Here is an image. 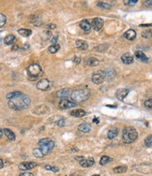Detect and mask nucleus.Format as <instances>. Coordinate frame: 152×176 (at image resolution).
I'll return each instance as SVG.
<instances>
[{
  "label": "nucleus",
  "mask_w": 152,
  "mask_h": 176,
  "mask_svg": "<svg viewBox=\"0 0 152 176\" xmlns=\"http://www.w3.org/2000/svg\"><path fill=\"white\" fill-rule=\"evenodd\" d=\"M7 22V17L2 13H0V28H2Z\"/></svg>",
  "instance_id": "nucleus-33"
},
{
  "label": "nucleus",
  "mask_w": 152,
  "mask_h": 176,
  "mask_svg": "<svg viewBox=\"0 0 152 176\" xmlns=\"http://www.w3.org/2000/svg\"><path fill=\"white\" fill-rule=\"evenodd\" d=\"M79 25H80V28L84 30V31H89V30H90L91 28H92L91 23L86 19L83 20V21L80 22Z\"/></svg>",
  "instance_id": "nucleus-17"
},
{
  "label": "nucleus",
  "mask_w": 152,
  "mask_h": 176,
  "mask_svg": "<svg viewBox=\"0 0 152 176\" xmlns=\"http://www.w3.org/2000/svg\"><path fill=\"white\" fill-rule=\"evenodd\" d=\"M17 41V39L13 34H9V35H7V37L4 38V42L6 45H12L14 44Z\"/></svg>",
  "instance_id": "nucleus-16"
},
{
  "label": "nucleus",
  "mask_w": 152,
  "mask_h": 176,
  "mask_svg": "<svg viewBox=\"0 0 152 176\" xmlns=\"http://www.w3.org/2000/svg\"><path fill=\"white\" fill-rule=\"evenodd\" d=\"M123 36L125 37V38H126V39H127V40L133 41L136 38L137 33L135 30H133V29H130V30H127V31L124 33Z\"/></svg>",
  "instance_id": "nucleus-14"
},
{
  "label": "nucleus",
  "mask_w": 152,
  "mask_h": 176,
  "mask_svg": "<svg viewBox=\"0 0 152 176\" xmlns=\"http://www.w3.org/2000/svg\"><path fill=\"white\" fill-rule=\"evenodd\" d=\"M144 145L147 148H150L152 145V135L147 136L144 140Z\"/></svg>",
  "instance_id": "nucleus-31"
},
{
  "label": "nucleus",
  "mask_w": 152,
  "mask_h": 176,
  "mask_svg": "<svg viewBox=\"0 0 152 176\" xmlns=\"http://www.w3.org/2000/svg\"><path fill=\"white\" fill-rule=\"evenodd\" d=\"M57 39H58V36L56 37H54V39L51 41V42L53 44H56V42H57Z\"/></svg>",
  "instance_id": "nucleus-44"
},
{
  "label": "nucleus",
  "mask_w": 152,
  "mask_h": 176,
  "mask_svg": "<svg viewBox=\"0 0 152 176\" xmlns=\"http://www.w3.org/2000/svg\"><path fill=\"white\" fill-rule=\"evenodd\" d=\"M91 129H92V126L90 124H87V123H83V124H80L78 126V130L83 133H89Z\"/></svg>",
  "instance_id": "nucleus-18"
},
{
  "label": "nucleus",
  "mask_w": 152,
  "mask_h": 176,
  "mask_svg": "<svg viewBox=\"0 0 152 176\" xmlns=\"http://www.w3.org/2000/svg\"><path fill=\"white\" fill-rule=\"evenodd\" d=\"M75 45L76 47L81 51H85L88 48L87 44L83 40H77L75 42Z\"/></svg>",
  "instance_id": "nucleus-19"
},
{
  "label": "nucleus",
  "mask_w": 152,
  "mask_h": 176,
  "mask_svg": "<svg viewBox=\"0 0 152 176\" xmlns=\"http://www.w3.org/2000/svg\"><path fill=\"white\" fill-rule=\"evenodd\" d=\"M144 106L148 109H152V99H149L144 102Z\"/></svg>",
  "instance_id": "nucleus-35"
},
{
  "label": "nucleus",
  "mask_w": 152,
  "mask_h": 176,
  "mask_svg": "<svg viewBox=\"0 0 152 176\" xmlns=\"http://www.w3.org/2000/svg\"><path fill=\"white\" fill-rule=\"evenodd\" d=\"M4 167V162H3V160L1 159H0V169Z\"/></svg>",
  "instance_id": "nucleus-45"
},
{
  "label": "nucleus",
  "mask_w": 152,
  "mask_h": 176,
  "mask_svg": "<svg viewBox=\"0 0 152 176\" xmlns=\"http://www.w3.org/2000/svg\"><path fill=\"white\" fill-rule=\"evenodd\" d=\"M47 28L49 29V30H53V29L56 28V25H54V24L52 23H50L48 24V25H47Z\"/></svg>",
  "instance_id": "nucleus-40"
},
{
  "label": "nucleus",
  "mask_w": 152,
  "mask_h": 176,
  "mask_svg": "<svg viewBox=\"0 0 152 176\" xmlns=\"http://www.w3.org/2000/svg\"><path fill=\"white\" fill-rule=\"evenodd\" d=\"M38 145L44 155H47L54 148V142L50 138H43L39 141Z\"/></svg>",
  "instance_id": "nucleus-4"
},
{
  "label": "nucleus",
  "mask_w": 152,
  "mask_h": 176,
  "mask_svg": "<svg viewBox=\"0 0 152 176\" xmlns=\"http://www.w3.org/2000/svg\"><path fill=\"white\" fill-rule=\"evenodd\" d=\"M51 81L47 79H42L39 80L37 83V88L39 90L42 91H47L51 89Z\"/></svg>",
  "instance_id": "nucleus-7"
},
{
  "label": "nucleus",
  "mask_w": 152,
  "mask_h": 176,
  "mask_svg": "<svg viewBox=\"0 0 152 176\" xmlns=\"http://www.w3.org/2000/svg\"><path fill=\"white\" fill-rule=\"evenodd\" d=\"M18 33L20 35L23 36V37H29L30 35L32 34V30H29V29H20L18 30Z\"/></svg>",
  "instance_id": "nucleus-25"
},
{
  "label": "nucleus",
  "mask_w": 152,
  "mask_h": 176,
  "mask_svg": "<svg viewBox=\"0 0 152 176\" xmlns=\"http://www.w3.org/2000/svg\"><path fill=\"white\" fill-rule=\"evenodd\" d=\"M127 171V168L126 166H118L115 167L113 169V171L115 173H125L126 171Z\"/></svg>",
  "instance_id": "nucleus-26"
},
{
  "label": "nucleus",
  "mask_w": 152,
  "mask_h": 176,
  "mask_svg": "<svg viewBox=\"0 0 152 176\" xmlns=\"http://www.w3.org/2000/svg\"><path fill=\"white\" fill-rule=\"evenodd\" d=\"M92 176H100L99 175H92Z\"/></svg>",
  "instance_id": "nucleus-49"
},
{
  "label": "nucleus",
  "mask_w": 152,
  "mask_h": 176,
  "mask_svg": "<svg viewBox=\"0 0 152 176\" xmlns=\"http://www.w3.org/2000/svg\"><path fill=\"white\" fill-rule=\"evenodd\" d=\"M71 93H72V91L70 89H63L57 92V95L58 98H68V97L71 96Z\"/></svg>",
  "instance_id": "nucleus-13"
},
{
  "label": "nucleus",
  "mask_w": 152,
  "mask_h": 176,
  "mask_svg": "<svg viewBox=\"0 0 152 176\" xmlns=\"http://www.w3.org/2000/svg\"><path fill=\"white\" fill-rule=\"evenodd\" d=\"M80 58H78V57H75L74 58V59H73V61H74V63H75V64H79V63H80Z\"/></svg>",
  "instance_id": "nucleus-42"
},
{
  "label": "nucleus",
  "mask_w": 152,
  "mask_h": 176,
  "mask_svg": "<svg viewBox=\"0 0 152 176\" xmlns=\"http://www.w3.org/2000/svg\"><path fill=\"white\" fill-rule=\"evenodd\" d=\"M118 134V130L116 128H112L109 130L107 133V137L108 138L112 140L114 139Z\"/></svg>",
  "instance_id": "nucleus-21"
},
{
  "label": "nucleus",
  "mask_w": 152,
  "mask_h": 176,
  "mask_svg": "<svg viewBox=\"0 0 152 176\" xmlns=\"http://www.w3.org/2000/svg\"><path fill=\"white\" fill-rule=\"evenodd\" d=\"M151 36H152V34H151Z\"/></svg>",
  "instance_id": "nucleus-51"
},
{
  "label": "nucleus",
  "mask_w": 152,
  "mask_h": 176,
  "mask_svg": "<svg viewBox=\"0 0 152 176\" xmlns=\"http://www.w3.org/2000/svg\"><path fill=\"white\" fill-rule=\"evenodd\" d=\"M86 114V112L84 111L83 110H73L71 112V115L73 116H75V117H83Z\"/></svg>",
  "instance_id": "nucleus-22"
},
{
  "label": "nucleus",
  "mask_w": 152,
  "mask_h": 176,
  "mask_svg": "<svg viewBox=\"0 0 152 176\" xmlns=\"http://www.w3.org/2000/svg\"><path fill=\"white\" fill-rule=\"evenodd\" d=\"M130 92V90L127 89H119L118 90H117L116 93V98H118L119 101H123V99L127 96V94Z\"/></svg>",
  "instance_id": "nucleus-11"
},
{
  "label": "nucleus",
  "mask_w": 152,
  "mask_h": 176,
  "mask_svg": "<svg viewBox=\"0 0 152 176\" xmlns=\"http://www.w3.org/2000/svg\"><path fill=\"white\" fill-rule=\"evenodd\" d=\"M99 60L94 57L89 58L86 61V64L89 66H97L99 65Z\"/></svg>",
  "instance_id": "nucleus-24"
},
{
  "label": "nucleus",
  "mask_w": 152,
  "mask_h": 176,
  "mask_svg": "<svg viewBox=\"0 0 152 176\" xmlns=\"http://www.w3.org/2000/svg\"><path fill=\"white\" fill-rule=\"evenodd\" d=\"M30 98L27 95L21 94L19 96L12 98L9 101L8 105L10 109L14 111H20L26 109L30 105Z\"/></svg>",
  "instance_id": "nucleus-1"
},
{
  "label": "nucleus",
  "mask_w": 152,
  "mask_h": 176,
  "mask_svg": "<svg viewBox=\"0 0 152 176\" xmlns=\"http://www.w3.org/2000/svg\"><path fill=\"white\" fill-rule=\"evenodd\" d=\"M121 60L125 64L130 65L133 63L134 61V57L130 53H126L121 56Z\"/></svg>",
  "instance_id": "nucleus-12"
},
{
  "label": "nucleus",
  "mask_w": 152,
  "mask_h": 176,
  "mask_svg": "<svg viewBox=\"0 0 152 176\" xmlns=\"http://www.w3.org/2000/svg\"><path fill=\"white\" fill-rule=\"evenodd\" d=\"M138 138V133L134 127L128 126L123 131V141L126 144L133 143Z\"/></svg>",
  "instance_id": "nucleus-3"
},
{
  "label": "nucleus",
  "mask_w": 152,
  "mask_h": 176,
  "mask_svg": "<svg viewBox=\"0 0 152 176\" xmlns=\"http://www.w3.org/2000/svg\"><path fill=\"white\" fill-rule=\"evenodd\" d=\"M111 161V159L108 156H102L99 161V164L101 166H105L108 163H109Z\"/></svg>",
  "instance_id": "nucleus-28"
},
{
  "label": "nucleus",
  "mask_w": 152,
  "mask_h": 176,
  "mask_svg": "<svg viewBox=\"0 0 152 176\" xmlns=\"http://www.w3.org/2000/svg\"><path fill=\"white\" fill-rule=\"evenodd\" d=\"M19 176H34L33 173H28V172H25V173H22L19 175Z\"/></svg>",
  "instance_id": "nucleus-39"
},
{
  "label": "nucleus",
  "mask_w": 152,
  "mask_h": 176,
  "mask_svg": "<svg viewBox=\"0 0 152 176\" xmlns=\"http://www.w3.org/2000/svg\"><path fill=\"white\" fill-rule=\"evenodd\" d=\"M144 5L147 7H151L152 6V0H149V1H144Z\"/></svg>",
  "instance_id": "nucleus-41"
},
{
  "label": "nucleus",
  "mask_w": 152,
  "mask_h": 176,
  "mask_svg": "<svg viewBox=\"0 0 152 176\" xmlns=\"http://www.w3.org/2000/svg\"><path fill=\"white\" fill-rule=\"evenodd\" d=\"M76 107V104L75 103L70 101L67 99L61 100L59 103V107L61 110H66V109L72 108V107Z\"/></svg>",
  "instance_id": "nucleus-8"
},
{
  "label": "nucleus",
  "mask_w": 152,
  "mask_h": 176,
  "mask_svg": "<svg viewBox=\"0 0 152 176\" xmlns=\"http://www.w3.org/2000/svg\"><path fill=\"white\" fill-rule=\"evenodd\" d=\"M152 34V32L150 31V30H146V31L143 32L142 35L143 37H145V38H149L150 37V36Z\"/></svg>",
  "instance_id": "nucleus-36"
},
{
  "label": "nucleus",
  "mask_w": 152,
  "mask_h": 176,
  "mask_svg": "<svg viewBox=\"0 0 152 176\" xmlns=\"http://www.w3.org/2000/svg\"><path fill=\"white\" fill-rule=\"evenodd\" d=\"M3 134H4V130H1L0 129V138L2 137Z\"/></svg>",
  "instance_id": "nucleus-47"
},
{
  "label": "nucleus",
  "mask_w": 152,
  "mask_h": 176,
  "mask_svg": "<svg viewBox=\"0 0 152 176\" xmlns=\"http://www.w3.org/2000/svg\"><path fill=\"white\" fill-rule=\"evenodd\" d=\"M33 154L36 158H42L45 156L39 148L34 149V150H33Z\"/></svg>",
  "instance_id": "nucleus-29"
},
{
  "label": "nucleus",
  "mask_w": 152,
  "mask_h": 176,
  "mask_svg": "<svg viewBox=\"0 0 152 176\" xmlns=\"http://www.w3.org/2000/svg\"><path fill=\"white\" fill-rule=\"evenodd\" d=\"M141 27H149L151 26V24H145V25H141Z\"/></svg>",
  "instance_id": "nucleus-46"
},
{
  "label": "nucleus",
  "mask_w": 152,
  "mask_h": 176,
  "mask_svg": "<svg viewBox=\"0 0 152 176\" xmlns=\"http://www.w3.org/2000/svg\"><path fill=\"white\" fill-rule=\"evenodd\" d=\"M57 125L59 126H64L65 125L64 119H60V120L57 122Z\"/></svg>",
  "instance_id": "nucleus-38"
},
{
  "label": "nucleus",
  "mask_w": 152,
  "mask_h": 176,
  "mask_svg": "<svg viewBox=\"0 0 152 176\" xmlns=\"http://www.w3.org/2000/svg\"><path fill=\"white\" fill-rule=\"evenodd\" d=\"M79 162H80V164L81 165V166L84 167V168H88V167L93 166L94 163H95V160H94L93 158H89L87 159H84L83 160L80 161Z\"/></svg>",
  "instance_id": "nucleus-15"
},
{
  "label": "nucleus",
  "mask_w": 152,
  "mask_h": 176,
  "mask_svg": "<svg viewBox=\"0 0 152 176\" xmlns=\"http://www.w3.org/2000/svg\"><path fill=\"white\" fill-rule=\"evenodd\" d=\"M21 92L20 91H13L11 92V93H9L7 94V98L9 100L12 99V98H14L16 97L19 96L20 95H21Z\"/></svg>",
  "instance_id": "nucleus-30"
},
{
  "label": "nucleus",
  "mask_w": 152,
  "mask_h": 176,
  "mask_svg": "<svg viewBox=\"0 0 152 176\" xmlns=\"http://www.w3.org/2000/svg\"><path fill=\"white\" fill-rule=\"evenodd\" d=\"M60 49V46L58 44H52L51 46H50L49 47L48 51L50 54H56L59 50Z\"/></svg>",
  "instance_id": "nucleus-27"
},
{
  "label": "nucleus",
  "mask_w": 152,
  "mask_h": 176,
  "mask_svg": "<svg viewBox=\"0 0 152 176\" xmlns=\"http://www.w3.org/2000/svg\"><path fill=\"white\" fill-rule=\"evenodd\" d=\"M90 96V92L88 89H77L73 91L71 95V99L73 103H80L87 101Z\"/></svg>",
  "instance_id": "nucleus-2"
},
{
  "label": "nucleus",
  "mask_w": 152,
  "mask_h": 176,
  "mask_svg": "<svg viewBox=\"0 0 152 176\" xmlns=\"http://www.w3.org/2000/svg\"><path fill=\"white\" fill-rule=\"evenodd\" d=\"M19 48V46H18V45H13V46H12L11 50H12V51H17Z\"/></svg>",
  "instance_id": "nucleus-43"
},
{
  "label": "nucleus",
  "mask_w": 152,
  "mask_h": 176,
  "mask_svg": "<svg viewBox=\"0 0 152 176\" xmlns=\"http://www.w3.org/2000/svg\"><path fill=\"white\" fill-rule=\"evenodd\" d=\"M97 6H98L99 8L104 9H109L111 8V5L104 2H99L98 4H97Z\"/></svg>",
  "instance_id": "nucleus-32"
},
{
  "label": "nucleus",
  "mask_w": 152,
  "mask_h": 176,
  "mask_svg": "<svg viewBox=\"0 0 152 176\" xmlns=\"http://www.w3.org/2000/svg\"><path fill=\"white\" fill-rule=\"evenodd\" d=\"M71 176H76V175H71Z\"/></svg>",
  "instance_id": "nucleus-50"
},
{
  "label": "nucleus",
  "mask_w": 152,
  "mask_h": 176,
  "mask_svg": "<svg viewBox=\"0 0 152 176\" xmlns=\"http://www.w3.org/2000/svg\"><path fill=\"white\" fill-rule=\"evenodd\" d=\"M104 21L102 19H101V18H95L92 20L91 25H92V27H93V28L95 29V30L99 31L104 26Z\"/></svg>",
  "instance_id": "nucleus-9"
},
{
  "label": "nucleus",
  "mask_w": 152,
  "mask_h": 176,
  "mask_svg": "<svg viewBox=\"0 0 152 176\" xmlns=\"http://www.w3.org/2000/svg\"><path fill=\"white\" fill-rule=\"evenodd\" d=\"M135 55L136 56L138 60H141V61H147V60H148V58L147 57V56L141 51H137L136 52H135Z\"/></svg>",
  "instance_id": "nucleus-23"
},
{
  "label": "nucleus",
  "mask_w": 152,
  "mask_h": 176,
  "mask_svg": "<svg viewBox=\"0 0 152 176\" xmlns=\"http://www.w3.org/2000/svg\"><path fill=\"white\" fill-rule=\"evenodd\" d=\"M105 79H106V77H105L104 71L98 70L94 72L92 74V81L96 84H100V83L104 82Z\"/></svg>",
  "instance_id": "nucleus-6"
},
{
  "label": "nucleus",
  "mask_w": 152,
  "mask_h": 176,
  "mask_svg": "<svg viewBox=\"0 0 152 176\" xmlns=\"http://www.w3.org/2000/svg\"><path fill=\"white\" fill-rule=\"evenodd\" d=\"M4 133L5 134V136H7V138L10 140L13 141L16 140V135L14 134V133H13L11 130L9 129V128H4Z\"/></svg>",
  "instance_id": "nucleus-20"
},
{
  "label": "nucleus",
  "mask_w": 152,
  "mask_h": 176,
  "mask_svg": "<svg viewBox=\"0 0 152 176\" xmlns=\"http://www.w3.org/2000/svg\"><path fill=\"white\" fill-rule=\"evenodd\" d=\"M137 0H129V1H125V4L129 6H134L137 3Z\"/></svg>",
  "instance_id": "nucleus-37"
},
{
  "label": "nucleus",
  "mask_w": 152,
  "mask_h": 176,
  "mask_svg": "<svg viewBox=\"0 0 152 176\" xmlns=\"http://www.w3.org/2000/svg\"><path fill=\"white\" fill-rule=\"evenodd\" d=\"M27 73H28L29 77L32 78L33 79H36L38 77L41 76L42 73V68L40 65L37 63H33L29 65V67L27 69Z\"/></svg>",
  "instance_id": "nucleus-5"
},
{
  "label": "nucleus",
  "mask_w": 152,
  "mask_h": 176,
  "mask_svg": "<svg viewBox=\"0 0 152 176\" xmlns=\"http://www.w3.org/2000/svg\"><path fill=\"white\" fill-rule=\"evenodd\" d=\"M45 168L46 170H47V171H51L54 173H57L59 171V168H58V167L51 166H49V165H46V166H45Z\"/></svg>",
  "instance_id": "nucleus-34"
},
{
  "label": "nucleus",
  "mask_w": 152,
  "mask_h": 176,
  "mask_svg": "<svg viewBox=\"0 0 152 176\" xmlns=\"http://www.w3.org/2000/svg\"><path fill=\"white\" fill-rule=\"evenodd\" d=\"M37 166V163L35 162H23L20 163L19 168L21 171H28L33 169Z\"/></svg>",
  "instance_id": "nucleus-10"
},
{
  "label": "nucleus",
  "mask_w": 152,
  "mask_h": 176,
  "mask_svg": "<svg viewBox=\"0 0 152 176\" xmlns=\"http://www.w3.org/2000/svg\"><path fill=\"white\" fill-rule=\"evenodd\" d=\"M93 122L94 123L96 122V123H97V124H98V123H99V119H98V118H97V119H96V118H95V119H93Z\"/></svg>",
  "instance_id": "nucleus-48"
}]
</instances>
